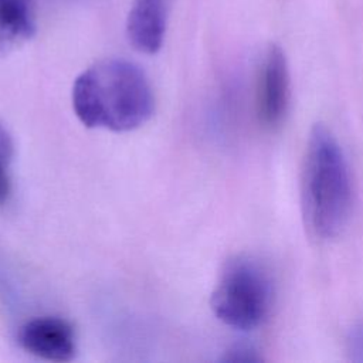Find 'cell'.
Instances as JSON below:
<instances>
[{"label":"cell","mask_w":363,"mask_h":363,"mask_svg":"<svg viewBox=\"0 0 363 363\" xmlns=\"http://www.w3.org/2000/svg\"><path fill=\"white\" fill-rule=\"evenodd\" d=\"M72 105L85 126L125 132L143 125L155 102L150 84L136 64L108 60L75 79Z\"/></svg>","instance_id":"6da1fadb"},{"label":"cell","mask_w":363,"mask_h":363,"mask_svg":"<svg viewBox=\"0 0 363 363\" xmlns=\"http://www.w3.org/2000/svg\"><path fill=\"white\" fill-rule=\"evenodd\" d=\"M301 201L305 225L318 240L337 237L352 211L353 186L347 160L333 133L316 123L308 138Z\"/></svg>","instance_id":"7a4b0ae2"},{"label":"cell","mask_w":363,"mask_h":363,"mask_svg":"<svg viewBox=\"0 0 363 363\" xmlns=\"http://www.w3.org/2000/svg\"><path fill=\"white\" fill-rule=\"evenodd\" d=\"M272 296V281L267 268L250 255H237L224 265L210 305L227 326L251 330L267 319Z\"/></svg>","instance_id":"3957f363"},{"label":"cell","mask_w":363,"mask_h":363,"mask_svg":"<svg viewBox=\"0 0 363 363\" xmlns=\"http://www.w3.org/2000/svg\"><path fill=\"white\" fill-rule=\"evenodd\" d=\"M291 96L289 69L281 47H268L257 81V115L259 122L272 129L278 126L286 112Z\"/></svg>","instance_id":"277c9868"},{"label":"cell","mask_w":363,"mask_h":363,"mask_svg":"<svg viewBox=\"0 0 363 363\" xmlns=\"http://www.w3.org/2000/svg\"><path fill=\"white\" fill-rule=\"evenodd\" d=\"M18 343L26 352L51 362H69L75 354L74 329L61 318L44 316L26 322L18 332Z\"/></svg>","instance_id":"5b68a950"},{"label":"cell","mask_w":363,"mask_h":363,"mask_svg":"<svg viewBox=\"0 0 363 363\" xmlns=\"http://www.w3.org/2000/svg\"><path fill=\"white\" fill-rule=\"evenodd\" d=\"M169 0H133L126 21L130 44L140 52L155 54L163 43Z\"/></svg>","instance_id":"8992f818"},{"label":"cell","mask_w":363,"mask_h":363,"mask_svg":"<svg viewBox=\"0 0 363 363\" xmlns=\"http://www.w3.org/2000/svg\"><path fill=\"white\" fill-rule=\"evenodd\" d=\"M35 31L33 0H0V47L28 40Z\"/></svg>","instance_id":"52a82bcc"},{"label":"cell","mask_w":363,"mask_h":363,"mask_svg":"<svg viewBox=\"0 0 363 363\" xmlns=\"http://www.w3.org/2000/svg\"><path fill=\"white\" fill-rule=\"evenodd\" d=\"M13 159V140L7 129L0 123V206H3L11 191L10 164Z\"/></svg>","instance_id":"ba28073f"},{"label":"cell","mask_w":363,"mask_h":363,"mask_svg":"<svg viewBox=\"0 0 363 363\" xmlns=\"http://www.w3.org/2000/svg\"><path fill=\"white\" fill-rule=\"evenodd\" d=\"M347 353L353 362H363V323H356L347 335Z\"/></svg>","instance_id":"9c48e42d"},{"label":"cell","mask_w":363,"mask_h":363,"mask_svg":"<svg viewBox=\"0 0 363 363\" xmlns=\"http://www.w3.org/2000/svg\"><path fill=\"white\" fill-rule=\"evenodd\" d=\"M224 360L240 362V363H254V362H261L262 357L258 354V352L254 347L245 346V345H238V346L233 347L231 350H228Z\"/></svg>","instance_id":"30bf717a"}]
</instances>
